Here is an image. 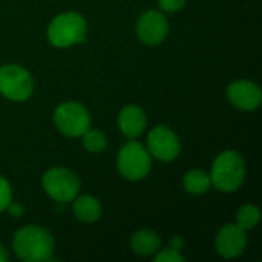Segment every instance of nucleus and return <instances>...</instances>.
I'll return each mask as SVG.
<instances>
[{
  "instance_id": "1",
  "label": "nucleus",
  "mask_w": 262,
  "mask_h": 262,
  "mask_svg": "<svg viewBox=\"0 0 262 262\" xmlns=\"http://www.w3.org/2000/svg\"><path fill=\"white\" fill-rule=\"evenodd\" d=\"M12 247L21 261L43 262L52 256L54 238L40 226H28L14 235Z\"/></svg>"
},
{
  "instance_id": "2",
  "label": "nucleus",
  "mask_w": 262,
  "mask_h": 262,
  "mask_svg": "<svg viewBox=\"0 0 262 262\" xmlns=\"http://www.w3.org/2000/svg\"><path fill=\"white\" fill-rule=\"evenodd\" d=\"M246 178V163L235 150L221 152L212 166V184L221 192L238 190Z\"/></svg>"
},
{
  "instance_id": "3",
  "label": "nucleus",
  "mask_w": 262,
  "mask_h": 262,
  "mask_svg": "<svg viewBox=\"0 0 262 262\" xmlns=\"http://www.w3.org/2000/svg\"><path fill=\"white\" fill-rule=\"evenodd\" d=\"M86 37V21L77 12L57 15L48 28V38L57 48H68L81 43Z\"/></svg>"
},
{
  "instance_id": "4",
  "label": "nucleus",
  "mask_w": 262,
  "mask_h": 262,
  "mask_svg": "<svg viewBox=\"0 0 262 262\" xmlns=\"http://www.w3.org/2000/svg\"><path fill=\"white\" fill-rule=\"evenodd\" d=\"M150 154L149 150L140 144L138 141H129L126 143L117 160V166L120 173L130 181L143 180L149 170H150Z\"/></svg>"
},
{
  "instance_id": "5",
  "label": "nucleus",
  "mask_w": 262,
  "mask_h": 262,
  "mask_svg": "<svg viewBox=\"0 0 262 262\" xmlns=\"http://www.w3.org/2000/svg\"><path fill=\"white\" fill-rule=\"evenodd\" d=\"M43 189L54 201L64 204L77 198L80 190V181L74 172L64 167H54L45 173Z\"/></svg>"
},
{
  "instance_id": "6",
  "label": "nucleus",
  "mask_w": 262,
  "mask_h": 262,
  "mask_svg": "<svg viewBox=\"0 0 262 262\" xmlns=\"http://www.w3.org/2000/svg\"><path fill=\"white\" fill-rule=\"evenodd\" d=\"M34 89L31 74L18 64L0 68V94L12 101L26 100Z\"/></svg>"
},
{
  "instance_id": "7",
  "label": "nucleus",
  "mask_w": 262,
  "mask_h": 262,
  "mask_svg": "<svg viewBox=\"0 0 262 262\" xmlns=\"http://www.w3.org/2000/svg\"><path fill=\"white\" fill-rule=\"evenodd\" d=\"M54 123L68 137H80L91 127V115L84 106L75 101L60 104L54 112Z\"/></svg>"
},
{
  "instance_id": "8",
  "label": "nucleus",
  "mask_w": 262,
  "mask_h": 262,
  "mask_svg": "<svg viewBox=\"0 0 262 262\" xmlns=\"http://www.w3.org/2000/svg\"><path fill=\"white\" fill-rule=\"evenodd\" d=\"M149 154L160 161H172L180 154V140L177 134L167 126H157L147 137Z\"/></svg>"
},
{
  "instance_id": "9",
  "label": "nucleus",
  "mask_w": 262,
  "mask_h": 262,
  "mask_svg": "<svg viewBox=\"0 0 262 262\" xmlns=\"http://www.w3.org/2000/svg\"><path fill=\"white\" fill-rule=\"evenodd\" d=\"M169 32V23L164 14L160 11H147L144 12L137 23V35L146 45H158L161 43Z\"/></svg>"
},
{
  "instance_id": "10",
  "label": "nucleus",
  "mask_w": 262,
  "mask_h": 262,
  "mask_svg": "<svg viewBox=\"0 0 262 262\" xmlns=\"http://www.w3.org/2000/svg\"><path fill=\"white\" fill-rule=\"evenodd\" d=\"M246 246H247L246 230L241 229L238 224H227L216 235V241H215L216 252L220 253V256L226 259H233L243 255Z\"/></svg>"
},
{
  "instance_id": "11",
  "label": "nucleus",
  "mask_w": 262,
  "mask_h": 262,
  "mask_svg": "<svg viewBox=\"0 0 262 262\" xmlns=\"http://www.w3.org/2000/svg\"><path fill=\"white\" fill-rule=\"evenodd\" d=\"M227 97L230 103L241 111H253L262 101L261 88L249 80L233 81L227 88Z\"/></svg>"
},
{
  "instance_id": "12",
  "label": "nucleus",
  "mask_w": 262,
  "mask_h": 262,
  "mask_svg": "<svg viewBox=\"0 0 262 262\" xmlns=\"http://www.w3.org/2000/svg\"><path fill=\"white\" fill-rule=\"evenodd\" d=\"M118 126L127 138H137L146 127V114L135 104L124 106L118 115Z\"/></svg>"
},
{
  "instance_id": "13",
  "label": "nucleus",
  "mask_w": 262,
  "mask_h": 262,
  "mask_svg": "<svg viewBox=\"0 0 262 262\" xmlns=\"http://www.w3.org/2000/svg\"><path fill=\"white\" fill-rule=\"evenodd\" d=\"M130 247L137 255L150 256L157 253L161 247L160 236L152 230H138L130 238Z\"/></svg>"
},
{
  "instance_id": "14",
  "label": "nucleus",
  "mask_w": 262,
  "mask_h": 262,
  "mask_svg": "<svg viewBox=\"0 0 262 262\" xmlns=\"http://www.w3.org/2000/svg\"><path fill=\"white\" fill-rule=\"evenodd\" d=\"M74 215L83 223H94L101 215V206L97 198L84 195L74 201Z\"/></svg>"
},
{
  "instance_id": "15",
  "label": "nucleus",
  "mask_w": 262,
  "mask_h": 262,
  "mask_svg": "<svg viewBox=\"0 0 262 262\" xmlns=\"http://www.w3.org/2000/svg\"><path fill=\"white\" fill-rule=\"evenodd\" d=\"M184 189L192 193V195H203L206 193L210 186H212V180H210V175H207L204 170H200V169H195V170H190L186 173L184 177Z\"/></svg>"
},
{
  "instance_id": "16",
  "label": "nucleus",
  "mask_w": 262,
  "mask_h": 262,
  "mask_svg": "<svg viewBox=\"0 0 262 262\" xmlns=\"http://www.w3.org/2000/svg\"><path fill=\"white\" fill-rule=\"evenodd\" d=\"M261 220V213H259V209L253 204H247V206H243L238 213H236V224L244 229V230H252L256 227V224L259 223Z\"/></svg>"
},
{
  "instance_id": "17",
  "label": "nucleus",
  "mask_w": 262,
  "mask_h": 262,
  "mask_svg": "<svg viewBox=\"0 0 262 262\" xmlns=\"http://www.w3.org/2000/svg\"><path fill=\"white\" fill-rule=\"evenodd\" d=\"M83 144L86 147V150L92 152V154H100L106 149V137L100 132V130H94V129H88L83 134Z\"/></svg>"
},
{
  "instance_id": "18",
  "label": "nucleus",
  "mask_w": 262,
  "mask_h": 262,
  "mask_svg": "<svg viewBox=\"0 0 262 262\" xmlns=\"http://www.w3.org/2000/svg\"><path fill=\"white\" fill-rule=\"evenodd\" d=\"M155 262H184V256H181L178 250L167 247L164 250H158Z\"/></svg>"
},
{
  "instance_id": "19",
  "label": "nucleus",
  "mask_w": 262,
  "mask_h": 262,
  "mask_svg": "<svg viewBox=\"0 0 262 262\" xmlns=\"http://www.w3.org/2000/svg\"><path fill=\"white\" fill-rule=\"evenodd\" d=\"M11 201H12L11 186L3 177H0V212L6 210V207Z\"/></svg>"
},
{
  "instance_id": "20",
  "label": "nucleus",
  "mask_w": 262,
  "mask_h": 262,
  "mask_svg": "<svg viewBox=\"0 0 262 262\" xmlns=\"http://www.w3.org/2000/svg\"><path fill=\"white\" fill-rule=\"evenodd\" d=\"M160 2V6L161 9H164L166 12H175V11H180L186 0H158Z\"/></svg>"
},
{
  "instance_id": "21",
  "label": "nucleus",
  "mask_w": 262,
  "mask_h": 262,
  "mask_svg": "<svg viewBox=\"0 0 262 262\" xmlns=\"http://www.w3.org/2000/svg\"><path fill=\"white\" fill-rule=\"evenodd\" d=\"M6 210H8V212H9V215H11V216H14V218H18V216H21V213H23V207H21L20 204L12 203V201L8 204Z\"/></svg>"
},
{
  "instance_id": "22",
  "label": "nucleus",
  "mask_w": 262,
  "mask_h": 262,
  "mask_svg": "<svg viewBox=\"0 0 262 262\" xmlns=\"http://www.w3.org/2000/svg\"><path fill=\"white\" fill-rule=\"evenodd\" d=\"M184 246V239L181 238V236H173L172 239H170V247L172 249H175V250H181V247Z\"/></svg>"
},
{
  "instance_id": "23",
  "label": "nucleus",
  "mask_w": 262,
  "mask_h": 262,
  "mask_svg": "<svg viewBox=\"0 0 262 262\" xmlns=\"http://www.w3.org/2000/svg\"><path fill=\"white\" fill-rule=\"evenodd\" d=\"M8 261V253L5 250V247L0 244V262H6Z\"/></svg>"
}]
</instances>
